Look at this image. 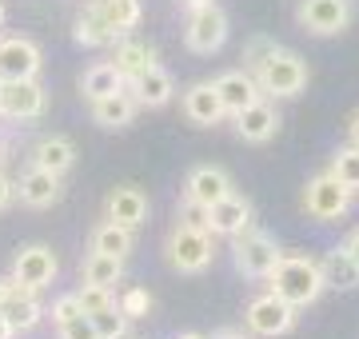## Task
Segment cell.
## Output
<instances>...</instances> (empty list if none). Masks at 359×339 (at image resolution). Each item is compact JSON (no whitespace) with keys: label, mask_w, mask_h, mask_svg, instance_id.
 Here are the masks:
<instances>
[{"label":"cell","mask_w":359,"mask_h":339,"mask_svg":"<svg viewBox=\"0 0 359 339\" xmlns=\"http://www.w3.org/2000/svg\"><path fill=\"white\" fill-rule=\"evenodd\" d=\"M344 251H347V256H351V260L359 263V228H355V232H351V235H347V244H344Z\"/></svg>","instance_id":"39"},{"label":"cell","mask_w":359,"mask_h":339,"mask_svg":"<svg viewBox=\"0 0 359 339\" xmlns=\"http://www.w3.org/2000/svg\"><path fill=\"white\" fill-rule=\"evenodd\" d=\"M347 136H351V144L359 148V112L351 116V124H347Z\"/></svg>","instance_id":"40"},{"label":"cell","mask_w":359,"mask_h":339,"mask_svg":"<svg viewBox=\"0 0 359 339\" xmlns=\"http://www.w3.org/2000/svg\"><path fill=\"white\" fill-rule=\"evenodd\" d=\"M13 196H16L13 180H8V176H4V172H0V212H4V208H8V204H13Z\"/></svg>","instance_id":"38"},{"label":"cell","mask_w":359,"mask_h":339,"mask_svg":"<svg viewBox=\"0 0 359 339\" xmlns=\"http://www.w3.org/2000/svg\"><path fill=\"white\" fill-rule=\"evenodd\" d=\"M180 223H188V228H200V232H212L208 208H204V204H196V200H188V196H184V204H180Z\"/></svg>","instance_id":"34"},{"label":"cell","mask_w":359,"mask_h":339,"mask_svg":"<svg viewBox=\"0 0 359 339\" xmlns=\"http://www.w3.org/2000/svg\"><path fill=\"white\" fill-rule=\"evenodd\" d=\"M48 96L36 80H0V116L4 120H36L44 116Z\"/></svg>","instance_id":"8"},{"label":"cell","mask_w":359,"mask_h":339,"mask_svg":"<svg viewBox=\"0 0 359 339\" xmlns=\"http://www.w3.org/2000/svg\"><path fill=\"white\" fill-rule=\"evenodd\" d=\"M231 256H236V268L248 275V279H268L276 272V263L283 260V251L276 248V240L256 228L231 235Z\"/></svg>","instance_id":"3"},{"label":"cell","mask_w":359,"mask_h":339,"mask_svg":"<svg viewBox=\"0 0 359 339\" xmlns=\"http://www.w3.org/2000/svg\"><path fill=\"white\" fill-rule=\"evenodd\" d=\"M236 132H240L248 144H268L271 136L280 132V112L259 96L256 104H248L244 112H236Z\"/></svg>","instance_id":"14"},{"label":"cell","mask_w":359,"mask_h":339,"mask_svg":"<svg viewBox=\"0 0 359 339\" xmlns=\"http://www.w3.org/2000/svg\"><path fill=\"white\" fill-rule=\"evenodd\" d=\"M224 40H228V16H224V8H219L216 0L192 8L188 28H184V44H188L196 56H212V53L224 48Z\"/></svg>","instance_id":"5"},{"label":"cell","mask_w":359,"mask_h":339,"mask_svg":"<svg viewBox=\"0 0 359 339\" xmlns=\"http://www.w3.org/2000/svg\"><path fill=\"white\" fill-rule=\"evenodd\" d=\"M295 312H299V307H292V303L280 300L276 291H268V296H259V300L248 303V327H252L256 335H268V339L287 335L295 327Z\"/></svg>","instance_id":"9"},{"label":"cell","mask_w":359,"mask_h":339,"mask_svg":"<svg viewBox=\"0 0 359 339\" xmlns=\"http://www.w3.org/2000/svg\"><path fill=\"white\" fill-rule=\"evenodd\" d=\"M124 275V260L120 256H104V251H92L88 263H84V284H100V287H116Z\"/></svg>","instance_id":"29"},{"label":"cell","mask_w":359,"mask_h":339,"mask_svg":"<svg viewBox=\"0 0 359 339\" xmlns=\"http://www.w3.org/2000/svg\"><path fill=\"white\" fill-rule=\"evenodd\" d=\"M0 319L13 327V335L32 331V327L44 319V307H40V300H36V287L20 284V279L13 275V287H8V296H4V303H0Z\"/></svg>","instance_id":"11"},{"label":"cell","mask_w":359,"mask_h":339,"mask_svg":"<svg viewBox=\"0 0 359 339\" xmlns=\"http://www.w3.org/2000/svg\"><path fill=\"white\" fill-rule=\"evenodd\" d=\"M136 112H140V100L132 96L128 84L120 92H112V96L92 100V120H96L100 128H128L132 120H136Z\"/></svg>","instance_id":"16"},{"label":"cell","mask_w":359,"mask_h":339,"mask_svg":"<svg viewBox=\"0 0 359 339\" xmlns=\"http://www.w3.org/2000/svg\"><path fill=\"white\" fill-rule=\"evenodd\" d=\"M184 4H188V8H200V4H212V0H184Z\"/></svg>","instance_id":"42"},{"label":"cell","mask_w":359,"mask_h":339,"mask_svg":"<svg viewBox=\"0 0 359 339\" xmlns=\"http://www.w3.org/2000/svg\"><path fill=\"white\" fill-rule=\"evenodd\" d=\"M13 275L20 279V284L28 287H48L52 275H56V256H52V248H44V244H28V248L16 251L13 260Z\"/></svg>","instance_id":"13"},{"label":"cell","mask_w":359,"mask_h":339,"mask_svg":"<svg viewBox=\"0 0 359 339\" xmlns=\"http://www.w3.org/2000/svg\"><path fill=\"white\" fill-rule=\"evenodd\" d=\"M76 300H80V312L84 315H92V312H100V307H108V303H116L112 287H100V284H84L76 291Z\"/></svg>","instance_id":"33"},{"label":"cell","mask_w":359,"mask_h":339,"mask_svg":"<svg viewBox=\"0 0 359 339\" xmlns=\"http://www.w3.org/2000/svg\"><path fill=\"white\" fill-rule=\"evenodd\" d=\"M132 96L140 100V108H164L168 100H172V92H176V80H172V72H164L160 64H152L144 76H136L128 84Z\"/></svg>","instance_id":"20"},{"label":"cell","mask_w":359,"mask_h":339,"mask_svg":"<svg viewBox=\"0 0 359 339\" xmlns=\"http://www.w3.org/2000/svg\"><path fill=\"white\" fill-rule=\"evenodd\" d=\"M180 339H204V335H196V331H184V335H180Z\"/></svg>","instance_id":"43"},{"label":"cell","mask_w":359,"mask_h":339,"mask_svg":"<svg viewBox=\"0 0 359 339\" xmlns=\"http://www.w3.org/2000/svg\"><path fill=\"white\" fill-rule=\"evenodd\" d=\"M32 164L56 172V176H65V172L76 164V148H72L68 136H44V140L32 148Z\"/></svg>","instance_id":"23"},{"label":"cell","mask_w":359,"mask_h":339,"mask_svg":"<svg viewBox=\"0 0 359 339\" xmlns=\"http://www.w3.org/2000/svg\"><path fill=\"white\" fill-rule=\"evenodd\" d=\"M347 208H351V188L339 184L332 172L316 176V180L304 188V212H308L311 220H320V223L339 220V216H347Z\"/></svg>","instance_id":"6"},{"label":"cell","mask_w":359,"mask_h":339,"mask_svg":"<svg viewBox=\"0 0 359 339\" xmlns=\"http://www.w3.org/2000/svg\"><path fill=\"white\" fill-rule=\"evenodd\" d=\"M124 88V76L116 72L112 60H100V64H92L88 72H84V80H80V92L88 96V100H100V96H112V92Z\"/></svg>","instance_id":"27"},{"label":"cell","mask_w":359,"mask_h":339,"mask_svg":"<svg viewBox=\"0 0 359 339\" xmlns=\"http://www.w3.org/2000/svg\"><path fill=\"white\" fill-rule=\"evenodd\" d=\"M92 4L100 8V16L108 20V25H112L116 32H124V36L140 25V16H144L140 0H92Z\"/></svg>","instance_id":"28"},{"label":"cell","mask_w":359,"mask_h":339,"mask_svg":"<svg viewBox=\"0 0 359 339\" xmlns=\"http://www.w3.org/2000/svg\"><path fill=\"white\" fill-rule=\"evenodd\" d=\"M216 92L219 100H224V108H228V116H236V112H244L248 104H256L259 96H264V88H259V80L252 76V72H224V76L216 80Z\"/></svg>","instance_id":"15"},{"label":"cell","mask_w":359,"mask_h":339,"mask_svg":"<svg viewBox=\"0 0 359 339\" xmlns=\"http://www.w3.org/2000/svg\"><path fill=\"white\" fill-rule=\"evenodd\" d=\"M92 324H96V335L100 339H124L128 335V315L120 312L116 303L100 307V312H92Z\"/></svg>","instance_id":"30"},{"label":"cell","mask_w":359,"mask_h":339,"mask_svg":"<svg viewBox=\"0 0 359 339\" xmlns=\"http://www.w3.org/2000/svg\"><path fill=\"white\" fill-rule=\"evenodd\" d=\"M271 279V291L287 300L292 307H308L323 296V272H320V260H311V256H283L276 263V272L268 275Z\"/></svg>","instance_id":"1"},{"label":"cell","mask_w":359,"mask_h":339,"mask_svg":"<svg viewBox=\"0 0 359 339\" xmlns=\"http://www.w3.org/2000/svg\"><path fill=\"white\" fill-rule=\"evenodd\" d=\"M212 339H248V335H244V331H231V327H224V331H216Z\"/></svg>","instance_id":"41"},{"label":"cell","mask_w":359,"mask_h":339,"mask_svg":"<svg viewBox=\"0 0 359 339\" xmlns=\"http://www.w3.org/2000/svg\"><path fill=\"white\" fill-rule=\"evenodd\" d=\"M112 64H116V72L124 76V84H132L136 76H144V72H148V68L156 64V53L148 48V44H140V40L120 36V40H116V56H112Z\"/></svg>","instance_id":"22"},{"label":"cell","mask_w":359,"mask_h":339,"mask_svg":"<svg viewBox=\"0 0 359 339\" xmlns=\"http://www.w3.org/2000/svg\"><path fill=\"white\" fill-rule=\"evenodd\" d=\"M208 220H212V235H240L252 228V204L231 192L208 208Z\"/></svg>","instance_id":"18"},{"label":"cell","mask_w":359,"mask_h":339,"mask_svg":"<svg viewBox=\"0 0 359 339\" xmlns=\"http://www.w3.org/2000/svg\"><path fill=\"white\" fill-rule=\"evenodd\" d=\"M295 20L311 36H339L351 25V0H299Z\"/></svg>","instance_id":"7"},{"label":"cell","mask_w":359,"mask_h":339,"mask_svg":"<svg viewBox=\"0 0 359 339\" xmlns=\"http://www.w3.org/2000/svg\"><path fill=\"white\" fill-rule=\"evenodd\" d=\"M184 116L192 124H200V128H212V124H219L228 116V108H224V100L216 92V80H200V84H192L184 92Z\"/></svg>","instance_id":"12"},{"label":"cell","mask_w":359,"mask_h":339,"mask_svg":"<svg viewBox=\"0 0 359 339\" xmlns=\"http://www.w3.org/2000/svg\"><path fill=\"white\" fill-rule=\"evenodd\" d=\"M280 44L276 40H268V36H252V44H248V53H244V60H248V72H256L264 60H268L271 53H276Z\"/></svg>","instance_id":"35"},{"label":"cell","mask_w":359,"mask_h":339,"mask_svg":"<svg viewBox=\"0 0 359 339\" xmlns=\"http://www.w3.org/2000/svg\"><path fill=\"white\" fill-rule=\"evenodd\" d=\"M212 232H200V228H188V223H176L172 235H168V263L184 275H200L212 263Z\"/></svg>","instance_id":"4"},{"label":"cell","mask_w":359,"mask_h":339,"mask_svg":"<svg viewBox=\"0 0 359 339\" xmlns=\"http://www.w3.org/2000/svg\"><path fill=\"white\" fill-rule=\"evenodd\" d=\"M40 44L28 36H4L0 40V80H36L40 76Z\"/></svg>","instance_id":"10"},{"label":"cell","mask_w":359,"mask_h":339,"mask_svg":"<svg viewBox=\"0 0 359 339\" xmlns=\"http://www.w3.org/2000/svg\"><path fill=\"white\" fill-rule=\"evenodd\" d=\"M0 20H4V4H0Z\"/></svg>","instance_id":"44"},{"label":"cell","mask_w":359,"mask_h":339,"mask_svg":"<svg viewBox=\"0 0 359 339\" xmlns=\"http://www.w3.org/2000/svg\"><path fill=\"white\" fill-rule=\"evenodd\" d=\"M16 192H20V200H25L28 208H52L56 200H60V176L48 168H32L20 176V184H16Z\"/></svg>","instance_id":"19"},{"label":"cell","mask_w":359,"mask_h":339,"mask_svg":"<svg viewBox=\"0 0 359 339\" xmlns=\"http://www.w3.org/2000/svg\"><path fill=\"white\" fill-rule=\"evenodd\" d=\"M92 251H104V256H128L132 251V228H124V223L116 220H104L92 228Z\"/></svg>","instance_id":"26"},{"label":"cell","mask_w":359,"mask_h":339,"mask_svg":"<svg viewBox=\"0 0 359 339\" xmlns=\"http://www.w3.org/2000/svg\"><path fill=\"white\" fill-rule=\"evenodd\" d=\"M184 196L196 200V204H204V208H212V204H219L224 196H231V176L224 168H196L192 176H188V188H184Z\"/></svg>","instance_id":"17"},{"label":"cell","mask_w":359,"mask_h":339,"mask_svg":"<svg viewBox=\"0 0 359 339\" xmlns=\"http://www.w3.org/2000/svg\"><path fill=\"white\" fill-rule=\"evenodd\" d=\"M144 216H148V196H144L140 188L124 184V188H116L112 196H108V220L124 223V228H140Z\"/></svg>","instance_id":"21"},{"label":"cell","mask_w":359,"mask_h":339,"mask_svg":"<svg viewBox=\"0 0 359 339\" xmlns=\"http://www.w3.org/2000/svg\"><path fill=\"white\" fill-rule=\"evenodd\" d=\"M72 36H76V44H84V48H104V44H116L124 32H116V28L100 16V8L88 4L84 16L76 20V28H72Z\"/></svg>","instance_id":"24"},{"label":"cell","mask_w":359,"mask_h":339,"mask_svg":"<svg viewBox=\"0 0 359 339\" xmlns=\"http://www.w3.org/2000/svg\"><path fill=\"white\" fill-rule=\"evenodd\" d=\"M116 307L128 315V319H144V315L152 312V296H148V287H128V291L116 300Z\"/></svg>","instance_id":"32"},{"label":"cell","mask_w":359,"mask_h":339,"mask_svg":"<svg viewBox=\"0 0 359 339\" xmlns=\"http://www.w3.org/2000/svg\"><path fill=\"white\" fill-rule=\"evenodd\" d=\"M76 315H84V312H80L76 291H72V296H60V300L52 303V324H56V327L68 324V319H76Z\"/></svg>","instance_id":"37"},{"label":"cell","mask_w":359,"mask_h":339,"mask_svg":"<svg viewBox=\"0 0 359 339\" xmlns=\"http://www.w3.org/2000/svg\"><path fill=\"white\" fill-rule=\"evenodd\" d=\"M320 272H323V284L335 287V291H355L359 287V263L351 260L344 248L327 251L320 260Z\"/></svg>","instance_id":"25"},{"label":"cell","mask_w":359,"mask_h":339,"mask_svg":"<svg viewBox=\"0 0 359 339\" xmlns=\"http://www.w3.org/2000/svg\"><path fill=\"white\" fill-rule=\"evenodd\" d=\"M252 76L259 80L264 96H280V100L299 96V92L308 88V64H304V56L287 53V48H276Z\"/></svg>","instance_id":"2"},{"label":"cell","mask_w":359,"mask_h":339,"mask_svg":"<svg viewBox=\"0 0 359 339\" xmlns=\"http://www.w3.org/2000/svg\"><path fill=\"white\" fill-rule=\"evenodd\" d=\"M60 339H100V335H96V324H92V315H76V319L60 324Z\"/></svg>","instance_id":"36"},{"label":"cell","mask_w":359,"mask_h":339,"mask_svg":"<svg viewBox=\"0 0 359 339\" xmlns=\"http://www.w3.org/2000/svg\"><path fill=\"white\" fill-rule=\"evenodd\" d=\"M332 176L339 184H347L351 192H359V148L351 144V148H339L332 160Z\"/></svg>","instance_id":"31"}]
</instances>
